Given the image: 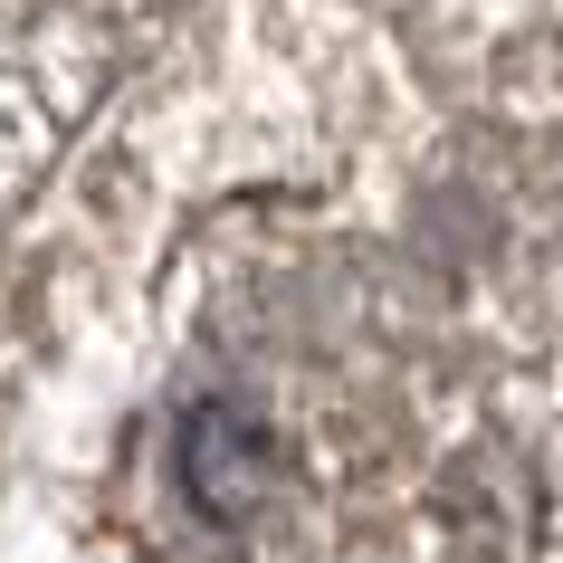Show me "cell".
Wrapping results in <instances>:
<instances>
[{
	"label": "cell",
	"mask_w": 563,
	"mask_h": 563,
	"mask_svg": "<svg viewBox=\"0 0 563 563\" xmlns=\"http://www.w3.org/2000/svg\"><path fill=\"white\" fill-rule=\"evenodd\" d=\"M181 487H191V506L210 526H249V506H258V430L239 411H191V430H181Z\"/></svg>",
	"instance_id": "6da1fadb"
}]
</instances>
